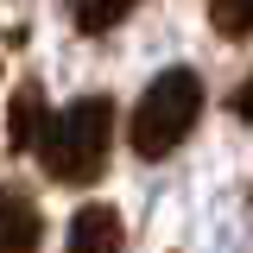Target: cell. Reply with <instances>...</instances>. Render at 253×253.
<instances>
[{"label": "cell", "mask_w": 253, "mask_h": 253, "mask_svg": "<svg viewBox=\"0 0 253 253\" xmlns=\"http://www.w3.org/2000/svg\"><path fill=\"white\" fill-rule=\"evenodd\" d=\"M108 146H114V101L108 95H83L51 114L44 139H38V165L44 177H57L70 190H89L108 171Z\"/></svg>", "instance_id": "1"}, {"label": "cell", "mask_w": 253, "mask_h": 253, "mask_svg": "<svg viewBox=\"0 0 253 253\" xmlns=\"http://www.w3.org/2000/svg\"><path fill=\"white\" fill-rule=\"evenodd\" d=\"M203 121V76L196 70H158L146 95L133 101V152L139 158H171Z\"/></svg>", "instance_id": "2"}, {"label": "cell", "mask_w": 253, "mask_h": 253, "mask_svg": "<svg viewBox=\"0 0 253 253\" xmlns=\"http://www.w3.org/2000/svg\"><path fill=\"white\" fill-rule=\"evenodd\" d=\"M44 126H51V114H44V89H38V83H19L13 101H6V146H13V152H38Z\"/></svg>", "instance_id": "3"}, {"label": "cell", "mask_w": 253, "mask_h": 253, "mask_svg": "<svg viewBox=\"0 0 253 253\" xmlns=\"http://www.w3.org/2000/svg\"><path fill=\"white\" fill-rule=\"evenodd\" d=\"M70 253H121V215L108 203H83L70 221Z\"/></svg>", "instance_id": "4"}, {"label": "cell", "mask_w": 253, "mask_h": 253, "mask_svg": "<svg viewBox=\"0 0 253 253\" xmlns=\"http://www.w3.org/2000/svg\"><path fill=\"white\" fill-rule=\"evenodd\" d=\"M0 228H6V247H0V253H38L44 221H38V209H32L26 190H6V203H0Z\"/></svg>", "instance_id": "5"}, {"label": "cell", "mask_w": 253, "mask_h": 253, "mask_svg": "<svg viewBox=\"0 0 253 253\" xmlns=\"http://www.w3.org/2000/svg\"><path fill=\"white\" fill-rule=\"evenodd\" d=\"M133 6H139V0H76V13H70V19H76L83 38H95V32H114Z\"/></svg>", "instance_id": "6"}, {"label": "cell", "mask_w": 253, "mask_h": 253, "mask_svg": "<svg viewBox=\"0 0 253 253\" xmlns=\"http://www.w3.org/2000/svg\"><path fill=\"white\" fill-rule=\"evenodd\" d=\"M209 26L221 38H253V0H209Z\"/></svg>", "instance_id": "7"}]
</instances>
